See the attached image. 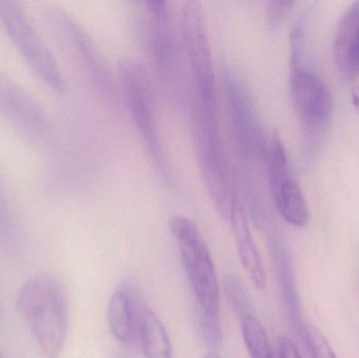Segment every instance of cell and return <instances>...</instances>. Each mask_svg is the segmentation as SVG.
<instances>
[{
  "label": "cell",
  "instance_id": "6da1fadb",
  "mask_svg": "<svg viewBox=\"0 0 359 358\" xmlns=\"http://www.w3.org/2000/svg\"><path fill=\"white\" fill-rule=\"evenodd\" d=\"M170 230L181 256L182 264L196 302L201 336L211 348L223 340L221 294L212 256L194 221L177 214L170 220Z\"/></svg>",
  "mask_w": 359,
  "mask_h": 358
},
{
  "label": "cell",
  "instance_id": "7a4b0ae2",
  "mask_svg": "<svg viewBox=\"0 0 359 358\" xmlns=\"http://www.w3.org/2000/svg\"><path fill=\"white\" fill-rule=\"evenodd\" d=\"M17 308L44 358H58L69 329V305L58 277L39 273L17 296Z\"/></svg>",
  "mask_w": 359,
  "mask_h": 358
},
{
  "label": "cell",
  "instance_id": "3957f363",
  "mask_svg": "<svg viewBox=\"0 0 359 358\" xmlns=\"http://www.w3.org/2000/svg\"><path fill=\"white\" fill-rule=\"evenodd\" d=\"M290 95L310 149L324 138L332 121L333 100L322 78L306 62L307 48H290Z\"/></svg>",
  "mask_w": 359,
  "mask_h": 358
},
{
  "label": "cell",
  "instance_id": "277c9868",
  "mask_svg": "<svg viewBox=\"0 0 359 358\" xmlns=\"http://www.w3.org/2000/svg\"><path fill=\"white\" fill-rule=\"evenodd\" d=\"M119 81L130 117L149 151L154 165L165 182H172V170L162 145L153 95L144 67L132 59L122 61L119 65Z\"/></svg>",
  "mask_w": 359,
  "mask_h": 358
},
{
  "label": "cell",
  "instance_id": "5b68a950",
  "mask_svg": "<svg viewBox=\"0 0 359 358\" xmlns=\"http://www.w3.org/2000/svg\"><path fill=\"white\" fill-rule=\"evenodd\" d=\"M0 23L23 60L50 90L63 94L67 81L53 53L18 2L0 1Z\"/></svg>",
  "mask_w": 359,
  "mask_h": 358
},
{
  "label": "cell",
  "instance_id": "8992f818",
  "mask_svg": "<svg viewBox=\"0 0 359 358\" xmlns=\"http://www.w3.org/2000/svg\"><path fill=\"white\" fill-rule=\"evenodd\" d=\"M0 118L34 146H50L54 130L39 103L20 84L0 71Z\"/></svg>",
  "mask_w": 359,
  "mask_h": 358
},
{
  "label": "cell",
  "instance_id": "52a82bcc",
  "mask_svg": "<svg viewBox=\"0 0 359 358\" xmlns=\"http://www.w3.org/2000/svg\"><path fill=\"white\" fill-rule=\"evenodd\" d=\"M263 160L267 167L270 193L278 214L291 226H306L310 219L309 206L291 172L286 149L278 132H274L268 141Z\"/></svg>",
  "mask_w": 359,
  "mask_h": 358
},
{
  "label": "cell",
  "instance_id": "ba28073f",
  "mask_svg": "<svg viewBox=\"0 0 359 358\" xmlns=\"http://www.w3.org/2000/svg\"><path fill=\"white\" fill-rule=\"evenodd\" d=\"M46 18L59 38L73 50L93 83L109 95L113 88L109 67L88 32L67 11L50 6Z\"/></svg>",
  "mask_w": 359,
  "mask_h": 358
},
{
  "label": "cell",
  "instance_id": "9c48e42d",
  "mask_svg": "<svg viewBox=\"0 0 359 358\" xmlns=\"http://www.w3.org/2000/svg\"><path fill=\"white\" fill-rule=\"evenodd\" d=\"M145 6L149 15L147 43L154 69L162 85L174 92L178 88L179 65L170 8L168 2L159 0L147 1Z\"/></svg>",
  "mask_w": 359,
  "mask_h": 358
},
{
  "label": "cell",
  "instance_id": "30bf717a",
  "mask_svg": "<svg viewBox=\"0 0 359 358\" xmlns=\"http://www.w3.org/2000/svg\"><path fill=\"white\" fill-rule=\"evenodd\" d=\"M224 90L243 161L250 164L257 160H263L267 141L264 139L246 90L227 69L224 71Z\"/></svg>",
  "mask_w": 359,
  "mask_h": 358
},
{
  "label": "cell",
  "instance_id": "8fae6325",
  "mask_svg": "<svg viewBox=\"0 0 359 358\" xmlns=\"http://www.w3.org/2000/svg\"><path fill=\"white\" fill-rule=\"evenodd\" d=\"M228 219L231 224L234 243H236V252H238L243 269L248 275L253 286L257 289L263 290L267 284L263 261L253 240L246 212L236 193L232 199Z\"/></svg>",
  "mask_w": 359,
  "mask_h": 358
},
{
  "label": "cell",
  "instance_id": "7c38bea8",
  "mask_svg": "<svg viewBox=\"0 0 359 358\" xmlns=\"http://www.w3.org/2000/svg\"><path fill=\"white\" fill-rule=\"evenodd\" d=\"M333 52L337 67L345 77L359 75V1L350 6L337 25Z\"/></svg>",
  "mask_w": 359,
  "mask_h": 358
},
{
  "label": "cell",
  "instance_id": "4fadbf2b",
  "mask_svg": "<svg viewBox=\"0 0 359 358\" xmlns=\"http://www.w3.org/2000/svg\"><path fill=\"white\" fill-rule=\"evenodd\" d=\"M138 315L128 290L118 289L107 304V324L115 340L130 346L138 336Z\"/></svg>",
  "mask_w": 359,
  "mask_h": 358
},
{
  "label": "cell",
  "instance_id": "5bb4252c",
  "mask_svg": "<svg viewBox=\"0 0 359 358\" xmlns=\"http://www.w3.org/2000/svg\"><path fill=\"white\" fill-rule=\"evenodd\" d=\"M138 336L145 358H174L165 326L147 307L139 311Z\"/></svg>",
  "mask_w": 359,
  "mask_h": 358
},
{
  "label": "cell",
  "instance_id": "9a60e30c",
  "mask_svg": "<svg viewBox=\"0 0 359 358\" xmlns=\"http://www.w3.org/2000/svg\"><path fill=\"white\" fill-rule=\"evenodd\" d=\"M245 347L251 358H276L267 331L255 315H249L242 322Z\"/></svg>",
  "mask_w": 359,
  "mask_h": 358
},
{
  "label": "cell",
  "instance_id": "2e32d148",
  "mask_svg": "<svg viewBox=\"0 0 359 358\" xmlns=\"http://www.w3.org/2000/svg\"><path fill=\"white\" fill-rule=\"evenodd\" d=\"M20 237V226L12 201L0 177V245H13Z\"/></svg>",
  "mask_w": 359,
  "mask_h": 358
},
{
  "label": "cell",
  "instance_id": "e0dca14e",
  "mask_svg": "<svg viewBox=\"0 0 359 358\" xmlns=\"http://www.w3.org/2000/svg\"><path fill=\"white\" fill-rule=\"evenodd\" d=\"M223 287L224 294H225L226 300H227L230 308L242 322L247 315H251L249 312L248 298H247L244 287L240 281L232 275L225 277Z\"/></svg>",
  "mask_w": 359,
  "mask_h": 358
},
{
  "label": "cell",
  "instance_id": "ac0fdd59",
  "mask_svg": "<svg viewBox=\"0 0 359 358\" xmlns=\"http://www.w3.org/2000/svg\"><path fill=\"white\" fill-rule=\"evenodd\" d=\"M304 338L311 358H337L326 336L314 326H306Z\"/></svg>",
  "mask_w": 359,
  "mask_h": 358
},
{
  "label": "cell",
  "instance_id": "d6986e66",
  "mask_svg": "<svg viewBox=\"0 0 359 358\" xmlns=\"http://www.w3.org/2000/svg\"><path fill=\"white\" fill-rule=\"evenodd\" d=\"M293 2L289 1H270L268 2L267 14L270 25L276 27L283 20L287 13L293 6Z\"/></svg>",
  "mask_w": 359,
  "mask_h": 358
},
{
  "label": "cell",
  "instance_id": "ffe728a7",
  "mask_svg": "<svg viewBox=\"0 0 359 358\" xmlns=\"http://www.w3.org/2000/svg\"><path fill=\"white\" fill-rule=\"evenodd\" d=\"M278 357L280 358H303L297 345L288 338H282L278 343Z\"/></svg>",
  "mask_w": 359,
  "mask_h": 358
},
{
  "label": "cell",
  "instance_id": "44dd1931",
  "mask_svg": "<svg viewBox=\"0 0 359 358\" xmlns=\"http://www.w3.org/2000/svg\"><path fill=\"white\" fill-rule=\"evenodd\" d=\"M204 358H221L219 357V355L217 354L215 351H210V352L207 353L206 355H205Z\"/></svg>",
  "mask_w": 359,
  "mask_h": 358
}]
</instances>
